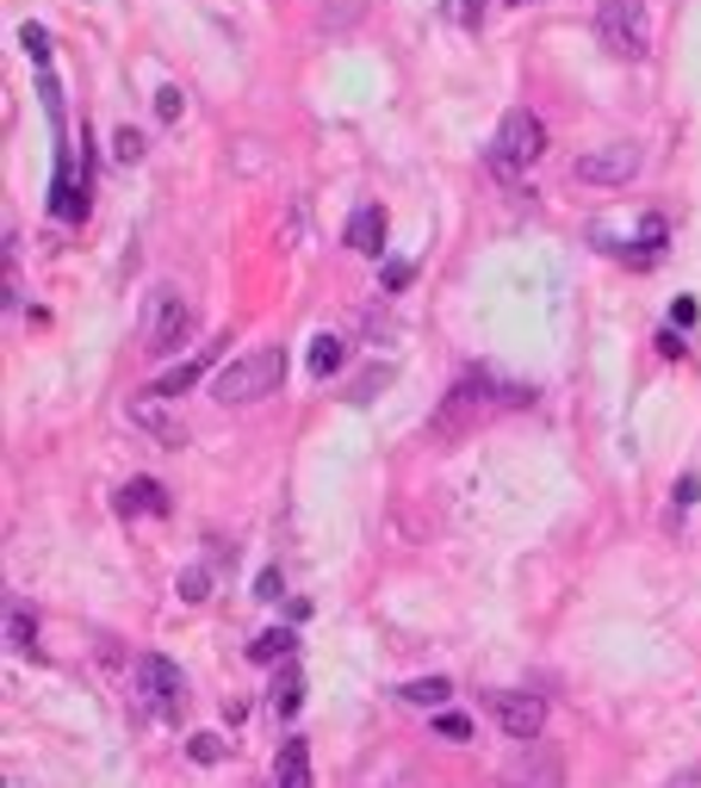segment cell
<instances>
[{"instance_id":"1","label":"cell","mask_w":701,"mask_h":788,"mask_svg":"<svg viewBox=\"0 0 701 788\" xmlns=\"http://www.w3.org/2000/svg\"><path fill=\"white\" fill-rule=\"evenodd\" d=\"M280 379H286L280 348H249V354H236L230 366L212 373V397H218V404H255V397H267Z\"/></svg>"},{"instance_id":"2","label":"cell","mask_w":701,"mask_h":788,"mask_svg":"<svg viewBox=\"0 0 701 788\" xmlns=\"http://www.w3.org/2000/svg\"><path fill=\"white\" fill-rule=\"evenodd\" d=\"M596 38H602L608 56L646 63V56H652V19H646V0H596Z\"/></svg>"},{"instance_id":"3","label":"cell","mask_w":701,"mask_h":788,"mask_svg":"<svg viewBox=\"0 0 701 788\" xmlns=\"http://www.w3.org/2000/svg\"><path fill=\"white\" fill-rule=\"evenodd\" d=\"M546 156V131L534 112H503L497 137H491V149H484V162H491V174H503V180H515L522 168H534V162Z\"/></svg>"},{"instance_id":"4","label":"cell","mask_w":701,"mask_h":788,"mask_svg":"<svg viewBox=\"0 0 701 788\" xmlns=\"http://www.w3.org/2000/svg\"><path fill=\"white\" fill-rule=\"evenodd\" d=\"M193 335V304L174 292V286H156L150 299H143V354H156L168 361L174 348Z\"/></svg>"},{"instance_id":"5","label":"cell","mask_w":701,"mask_h":788,"mask_svg":"<svg viewBox=\"0 0 701 788\" xmlns=\"http://www.w3.org/2000/svg\"><path fill=\"white\" fill-rule=\"evenodd\" d=\"M125 423L143 428V435H156L162 447H181V442H187V423L174 416V397H162L156 385H150V392H137V397H125Z\"/></svg>"},{"instance_id":"6","label":"cell","mask_w":701,"mask_h":788,"mask_svg":"<svg viewBox=\"0 0 701 788\" xmlns=\"http://www.w3.org/2000/svg\"><path fill=\"white\" fill-rule=\"evenodd\" d=\"M491 714H497L503 739H515V745H534V739H540V726H546V702H540V695H528V690H497V695H491Z\"/></svg>"},{"instance_id":"7","label":"cell","mask_w":701,"mask_h":788,"mask_svg":"<svg viewBox=\"0 0 701 788\" xmlns=\"http://www.w3.org/2000/svg\"><path fill=\"white\" fill-rule=\"evenodd\" d=\"M503 788H565V764L546 745H515V757L503 764Z\"/></svg>"},{"instance_id":"8","label":"cell","mask_w":701,"mask_h":788,"mask_svg":"<svg viewBox=\"0 0 701 788\" xmlns=\"http://www.w3.org/2000/svg\"><path fill=\"white\" fill-rule=\"evenodd\" d=\"M633 174H639L633 143H602V149H584V156H577V180H590V187H627Z\"/></svg>"},{"instance_id":"9","label":"cell","mask_w":701,"mask_h":788,"mask_svg":"<svg viewBox=\"0 0 701 788\" xmlns=\"http://www.w3.org/2000/svg\"><path fill=\"white\" fill-rule=\"evenodd\" d=\"M137 690H143V708H150V714H174V708H181V671H174L162 652H143V659H137Z\"/></svg>"},{"instance_id":"10","label":"cell","mask_w":701,"mask_h":788,"mask_svg":"<svg viewBox=\"0 0 701 788\" xmlns=\"http://www.w3.org/2000/svg\"><path fill=\"white\" fill-rule=\"evenodd\" d=\"M112 504H118V516H168V509H174V497L156 485V478H131V485L118 490Z\"/></svg>"},{"instance_id":"11","label":"cell","mask_w":701,"mask_h":788,"mask_svg":"<svg viewBox=\"0 0 701 788\" xmlns=\"http://www.w3.org/2000/svg\"><path fill=\"white\" fill-rule=\"evenodd\" d=\"M274 788H311V745H305V739H286V745H280Z\"/></svg>"},{"instance_id":"12","label":"cell","mask_w":701,"mask_h":788,"mask_svg":"<svg viewBox=\"0 0 701 788\" xmlns=\"http://www.w3.org/2000/svg\"><path fill=\"white\" fill-rule=\"evenodd\" d=\"M348 249H360V255H379V249H385V211H379V206H360L354 218H348Z\"/></svg>"},{"instance_id":"13","label":"cell","mask_w":701,"mask_h":788,"mask_svg":"<svg viewBox=\"0 0 701 788\" xmlns=\"http://www.w3.org/2000/svg\"><path fill=\"white\" fill-rule=\"evenodd\" d=\"M658 255H664V218H646V224H639V242H627L621 261H627V268H652Z\"/></svg>"},{"instance_id":"14","label":"cell","mask_w":701,"mask_h":788,"mask_svg":"<svg viewBox=\"0 0 701 788\" xmlns=\"http://www.w3.org/2000/svg\"><path fill=\"white\" fill-rule=\"evenodd\" d=\"M205 366H212V348H205V354H193V361H181V366H168V373L156 379V392L162 397H181L187 385H199V379H205Z\"/></svg>"},{"instance_id":"15","label":"cell","mask_w":701,"mask_h":788,"mask_svg":"<svg viewBox=\"0 0 701 788\" xmlns=\"http://www.w3.org/2000/svg\"><path fill=\"white\" fill-rule=\"evenodd\" d=\"M391 379H398V366H391V361H379V366H367V373H354V379H348V404H373V392H385Z\"/></svg>"},{"instance_id":"16","label":"cell","mask_w":701,"mask_h":788,"mask_svg":"<svg viewBox=\"0 0 701 788\" xmlns=\"http://www.w3.org/2000/svg\"><path fill=\"white\" fill-rule=\"evenodd\" d=\"M398 695H404L410 708H435V714H441V702L453 695V683H447V677H416V683H404Z\"/></svg>"},{"instance_id":"17","label":"cell","mask_w":701,"mask_h":788,"mask_svg":"<svg viewBox=\"0 0 701 788\" xmlns=\"http://www.w3.org/2000/svg\"><path fill=\"white\" fill-rule=\"evenodd\" d=\"M292 652H298V640H292V628H274V633H261V640H255V646H249V659L255 664H274V659H292Z\"/></svg>"},{"instance_id":"18","label":"cell","mask_w":701,"mask_h":788,"mask_svg":"<svg viewBox=\"0 0 701 788\" xmlns=\"http://www.w3.org/2000/svg\"><path fill=\"white\" fill-rule=\"evenodd\" d=\"M342 361H348V348L336 342V335H317L311 354H305V366H311L317 379H323V373H342Z\"/></svg>"},{"instance_id":"19","label":"cell","mask_w":701,"mask_h":788,"mask_svg":"<svg viewBox=\"0 0 701 788\" xmlns=\"http://www.w3.org/2000/svg\"><path fill=\"white\" fill-rule=\"evenodd\" d=\"M7 646H13V652H38V621L25 615L19 602L7 609Z\"/></svg>"},{"instance_id":"20","label":"cell","mask_w":701,"mask_h":788,"mask_svg":"<svg viewBox=\"0 0 701 788\" xmlns=\"http://www.w3.org/2000/svg\"><path fill=\"white\" fill-rule=\"evenodd\" d=\"M274 708H280L286 720H292V714L305 708V677H298V664H286V671H280V690H274Z\"/></svg>"},{"instance_id":"21","label":"cell","mask_w":701,"mask_h":788,"mask_svg":"<svg viewBox=\"0 0 701 788\" xmlns=\"http://www.w3.org/2000/svg\"><path fill=\"white\" fill-rule=\"evenodd\" d=\"M112 162H118V168H137V162H143V137L131 125L112 131Z\"/></svg>"},{"instance_id":"22","label":"cell","mask_w":701,"mask_h":788,"mask_svg":"<svg viewBox=\"0 0 701 788\" xmlns=\"http://www.w3.org/2000/svg\"><path fill=\"white\" fill-rule=\"evenodd\" d=\"M224 751H230V745H224V733H193V739H187L193 764H224Z\"/></svg>"},{"instance_id":"23","label":"cell","mask_w":701,"mask_h":788,"mask_svg":"<svg viewBox=\"0 0 701 788\" xmlns=\"http://www.w3.org/2000/svg\"><path fill=\"white\" fill-rule=\"evenodd\" d=\"M435 733H441V739H472V714H447V708H441Z\"/></svg>"},{"instance_id":"24","label":"cell","mask_w":701,"mask_h":788,"mask_svg":"<svg viewBox=\"0 0 701 788\" xmlns=\"http://www.w3.org/2000/svg\"><path fill=\"white\" fill-rule=\"evenodd\" d=\"M181 112H187V94H181V87H162V94H156V118H162V125H174Z\"/></svg>"},{"instance_id":"25","label":"cell","mask_w":701,"mask_h":788,"mask_svg":"<svg viewBox=\"0 0 701 788\" xmlns=\"http://www.w3.org/2000/svg\"><path fill=\"white\" fill-rule=\"evenodd\" d=\"M205 590H212V571H205V566L181 571V597H187V602H205Z\"/></svg>"},{"instance_id":"26","label":"cell","mask_w":701,"mask_h":788,"mask_svg":"<svg viewBox=\"0 0 701 788\" xmlns=\"http://www.w3.org/2000/svg\"><path fill=\"white\" fill-rule=\"evenodd\" d=\"M664 788H701V764H683V770H670Z\"/></svg>"},{"instance_id":"27","label":"cell","mask_w":701,"mask_h":788,"mask_svg":"<svg viewBox=\"0 0 701 788\" xmlns=\"http://www.w3.org/2000/svg\"><path fill=\"white\" fill-rule=\"evenodd\" d=\"M410 286V261H385V292H404Z\"/></svg>"},{"instance_id":"28","label":"cell","mask_w":701,"mask_h":788,"mask_svg":"<svg viewBox=\"0 0 701 788\" xmlns=\"http://www.w3.org/2000/svg\"><path fill=\"white\" fill-rule=\"evenodd\" d=\"M280 590H286V583H280V571H261V578H255V597H261V602H274Z\"/></svg>"},{"instance_id":"29","label":"cell","mask_w":701,"mask_h":788,"mask_svg":"<svg viewBox=\"0 0 701 788\" xmlns=\"http://www.w3.org/2000/svg\"><path fill=\"white\" fill-rule=\"evenodd\" d=\"M658 354H664V361H677V354H683V335L664 330V335H658Z\"/></svg>"},{"instance_id":"30","label":"cell","mask_w":701,"mask_h":788,"mask_svg":"<svg viewBox=\"0 0 701 788\" xmlns=\"http://www.w3.org/2000/svg\"><path fill=\"white\" fill-rule=\"evenodd\" d=\"M670 317H677V330H689V323H695V299H677V304H670Z\"/></svg>"},{"instance_id":"31","label":"cell","mask_w":701,"mask_h":788,"mask_svg":"<svg viewBox=\"0 0 701 788\" xmlns=\"http://www.w3.org/2000/svg\"><path fill=\"white\" fill-rule=\"evenodd\" d=\"M509 7H528V0H509Z\"/></svg>"},{"instance_id":"32","label":"cell","mask_w":701,"mask_h":788,"mask_svg":"<svg viewBox=\"0 0 701 788\" xmlns=\"http://www.w3.org/2000/svg\"><path fill=\"white\" fill-rule=\"evenodd\" d=\"M472 13H478V0H472Z\"/></svg>"}]
</instances>
